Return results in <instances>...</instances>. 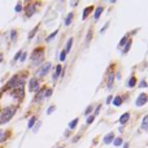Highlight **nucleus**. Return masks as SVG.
Instances as JSON below:
<instances>
[{
	"instance_id": "nucleus-4",
	"label": "nucleus",
	"mask_w": 148,
	"mask_h": 148,
	"mask_svg": "<svg viewBox=\"0 0 148 148\" xmlns=\"http://www.w3.org/2000/svg\"><path fill=\"white\" fill-rule=\"evenodd\" d=\"M51 66H52V64L51 62H45V64L40 68L36 72V74L39 75V77H44L45 74H48V72H50V69H51Z\"/></svg>"
},
{
	"instance_id": "nucleus-27",
	"label": "nucleus",
	"mask_w": 148,
	"mask_h": 148,
	"mask_svg": "<svg viewBox=\"0 0 148 148\" xmlns=\"http://www.w3.org/2000/svg\"><path fill=\"white\" fill-rule=\"evenodd\" d=\"M55 109H56V107H55V105H51V107L48 108V111H47V114H52V113L55 112Z\"/></svg>"
},
{
	"instance_id": "nucleus-2",
	"label": "nucleus",
	"mask_w": 148,
	"mask_h": 148,
	"mask_svg": "<svg viewBox=\"0 0 148 148\" xmlns=\"http://www.w3.org/2000/svg\"><path fill=\"white\" fill-rule=\"evenodd\" d=\"M44 56H43V50L42 48H38L33 52V55H31V60H33V64L34 65H39L40 62L43 61Z\"/></svg>"
},
{
	"instance_id": "nucleus-42",
	"label": "nucleus",
	"mask_w": 148,
	"mask_h": 148,
	"mask_svg": "<svg viewBox=\"0 0 148 148\" xmlns=\"http://www.w3.org/2000/svg\"><path fill=\"white\" fill-rule=\"evenodd\" d=\"M123 148H129V143H125L123 144Z\"/></svg>"
},
{
	"instance_id": "nucleus-39",
	"label": "nucleus",
	"mask_w": 148,
	"mask_h": 148,
	"mask_svg": "<svg viewBox=\"0 0 148 148\" xmlns=\"http://www.w3.org/2000/svg\"><path fill=\"white\" fill-rule=\"evenodd\" d=\"M112 100H113V96H108V99H107V104L112 103Z\"/></svg>"
},
{
	"instance_id": "nucleus-29",
	"label": "nucleus",
	"mask_w": 148,
	"mask_h": 148,
	"mask_svg": "<svg viewBox=\"0 0 148 148\" xmlns=\"http://www.w3.org/2000/svg\"><path fill=\"white\" fill-rule=\"evenodd\" d=\"M91 111H92V105H88L87 108H86V111H84V114H86V116H88V114L91 113Z\"/></svg>"
},
{
	"instance_id": "nucleus-5",
	"label": "nucleus",
	"mask_w": 148,
	"mask_h": 148,
	"mask_svg": "<svg viewBox=\"0 0 148 148\" xmlns=\"http://www.w3.org/2000/svg\"><path fill=\"white\" fill-rule=\"evenodd\" d=\"M29 90L31 91V92H38V90H39V83H38V81H36V78H31L30 79V82H29Z\"/></svg>"
},
{
	"instance_id": "nucleus-40",
	"label": "nucleus",
	"mask_w": 148,
	"mask_h": 148,
	"mask_svg": "<svg viewBox=\"0 0 148 148\" xmlns=\"http://www.w3.org/2000/svg\"><path fill=\"white\" fill-rule=\"evenodd\" d=\"M99 112H100V105L96 108V111H95V114H93V116H96V114H99Z\"/></svg>"
},
{
	"instance_id": "nucleus-22",
	"label": "nucleus",
	"mask_w": 148,
	"mask_h": 148,
	"mask_svg": "<svg viewBox=\"0 0 148 148\" xmlns=\"http://www.w3.org/2000/svg\"><path fill=\"white\" fill-rule=\"evenodd\" d=\"M135 84H136V78L135 77H131L130 81L127 82V86H129V87H134Z\"/></svg>"
},
{
	"instance_id": "nucleus-10",
	"label": "nucleus",
	"mask_w": 148,
	"mask_h": 148,
	"mask_svg": "<svg viewBox=\"0 0 148 148\" xmlns=\"http://www.w3.org/2000/svg\"><path fill=\"white\" fill-rule=\"evenodd\" d=\"M129 120H130V113L126 112V113H123V114L120 117V123H121V125H126Z\"/></svg>"
},
{
	"instance_id": "nucleus-14",
	"label": "nucleus",
	"mask_w": 148,
	"mask_h": 148,
	"mask_svg": "<svg viewBox=\"0 0 148 148\" xmlns=\"http://www.w3.org/2000/svg\"><path fill=\"white\" fill-rule=\"evenodd\" d=\"M113 82H114V74L111 73L108 77V88H112L113 87Z\"/></svg>"
},
{
	"instance_id": "nucleus-23",
	"label": "nucleus",
	"mask_w": 148,
	"mask_h": 148,
	"mask_svg": "<svg viewBox=\"0 0 148 148\" xmlns=\"http://www.w3.org/2000/svg\"><path fill=\"white\" fill-rule=\"evenodd\" d=\"M131 43H132V40H131V39H130V40L126 43V44H125V48H123V53H127L129 52V50L131 48Z\"/></svg>"
},
{
	"instance_id": "nucleus-30",
	"label": "nucleus",
	"mask_w": 148,
	"mask_h": 148,
	"mask_svg": "<svg viewBox=\"0 0 148 148\" xmlns=\"http://www.w3.org/2000/svg\"><path fill=\"white\" fill-rule=\"evenodd\" d=\"M36 31H38V27H34V29H33V31H31V33L29 34V38H30V39L33 38V36H34V35L36 34Z\"/></svg>"
},
{
	"instance_id": "nucleus-34",
	"label": "nucleus",
	"mask_w": 148,
	"mask_h": 148,
	"mask_svg": "<svg viewBox=\"0 0 148 148\" xmlns=\"http://www.w3.org/2000/svg\"><path fill=\"white\" fill-rule=\"evenodd\" d=\"M108 26H109V22H107V23H105V25L103 26V29H101V30H100V33H104V31H105V30L108 29Z\"/></svg>"
},
{
	"instance_id": "nucleus-28",
	"label": "nucleus",
	"mask_w": 148,
	"mask_h": 148,
	"mask_svg": "<svg viewBox=\"0 0 148 148\" xmlns=\"http://www.w3.org/2000/svg\"><path fill=\"white\" fill-rule=\"evenodd\" d=\"M65 59H66V52L62 51V52L60 53V60H61V61H65Z\"/></svg>"
},
{
	"instance_id": "nucleus-26",
	"label": "nucleus",
	"mask_w": 148,
	"mask_h": 148,
	"mask_svg": "<svg viewBox=\"0 0 148 148\" xmlns=\"http://www.w3.org/2000/svg\"><path fill=\"white\" fill-rule=\"evenodd\" d=\"M93 120H95V116H90V117H87V125H91L92 122H93Z\"/></svg>"
},
{
	"instance_id": "nucleus-3",
	"label": "nucleus",
	"mask_w": 148,
	"mask_h": 148,
	"mask_svg": "<svg viewBox=\"0 0 148 148\" xmlns=\"http://www.w3.org/2000/svg\"><path fill=\"white\" fill-rule=\"evenodd\" d=\"M147 103H148V95H147L145 92H142V93L138 96L135 104H136V107H143V105L147 104Z\"/></svg>"
},
{
	"instance_id": "nucleus-6",
	"label": "nucleus",
	"mask_w": 148,
	"mask_h": 148,
	"mask_svg": "<svg viewBox=\"0 0 148 148\" xmlns=\"http://www.w3.org/2000/svg\"><path fill=\"white\" fill-rule=\"evenodd\" d=\"M35 11H36V7L34 4H29L26 7V16H27V17H31V16L35 13Z\"/></svg>"
},
{
	"instance_id": "nucleus-16",
	"label": "nucleus",
	"mask_w": 148,
	"mask_h": 148,
	"mask_svg": "<svg viewBox=\"0 0 148 148\" xmlns=\"http://www.w3.org/2000/svg\"><path fill=\"white\" fill-rule=\"evenodd\" d=\"M112 103H113L116 107H120V105L122 104V97H121V96H116V97L113 99Z\"/></svg>"
},
{
	"instance_id": "nucleus-33",
	"label": "nucleus",
	"mask_w": 148,
	"mask_h": 148,
	"mask_svg": "<svg viewBox=\"0 0 148 148\" xmlns=\"http://www.w3.org/2000/svg\"><path fill=\"white\" fill-rule=\"evenodd\" d=\"M14 9H16V12H21V9H22V5L18 3L17 5H16V8H14Z\"/></svg>"
},
{
	"instance_id": "nucleus-41",
	"label": "nucleus",
	"mask_w": 148,
	"mask_h": 148,
	"mask_svg": "<svg viewBox=\"0 0 148 148\" xmlns=\"http://www.w3.org/2000/svg\"><path fill=\"white\" fill-rule=\"evenodd\" d=\"M78 139H79V136H74V138H73V143H75Z\"/></svg>"
},
{
	"instance_id": "nucleus-35",
	"label": "nucleus",
	"mask_w": 148,
	"mask_h": 148,
	"mask_svg": "<svg viewBox=\"0 0 148 148\" xmlns=\"http://www.w3.org/2000/svg\"><path fill=\"white\" fill-rule=\"evenodd\" d=\"M26 56H27V53H26V52H23V53H22V56H21V59H20V60H21V61L23 62V61H25V60H26Z\"/></svg>"
},
{
	"instance_id": "nucleus-15",
	"label": "nucleus",
	"mask_w": 148,
	"mask_h": 148,
	"mask_svg": "<svg viewBox=\"0 0 148 148\" xmlns=\"http://www.w3.org/2000/svg\"><path fill=\"white\" fill-rule=\"evenodd\" d=\"M57 33H59V30H55V31H53V33H52V34H50L48 36H47V38H45V42H52V40H53V39H55V36H56V35H57Z\"/></svg>"
},
{
	"instance_id": "nucleus-38",
	"label": "nucleus",
	"mask_w": 148,
	"mask_h": 148,
	"mask_svg": "<svg viewBox=\"0 0 148 148\" xmlns=\"http://www.w3.org/2000/svg\"><path fill=\"white\" fill-rule=\"evenodd\" d=\"M114 79H117V81H120V79H121V73H117V74L114 75Z\"/></svg>"
},
{
	"instance_id": "nucleus-7",
	"label": "nucleus",
	"mask_w": 148,
	"mask_h": 148,
	"mask_svg": "<svg viewBox=\"0 0 148 148\" xmlns=\"http://www.w3.org/2000/svg\"><path fill=\"white\" fill-rule=\"evenodd\" d=\"M61 73H62V66L61 65H57L56 69H55V73H53V82L57 81V78L61 75Z\"/></svg>"
},
{
	"instance_id": "nucleus-17",
	"label": "nucleus",
	"mask_w": 148,
	"mask_h": 148,
	"mask_svg": "<svg viewBox=\"0 0 148 148\" xmlns=\"http://www.w3.org/2000/svg\"><path fill=\"white\" fill-rule=\"evenodd\" d=\"M73 16H74V14H73L72 12H70V13H69V14L66 16V18H65V25H66V26H69V25H70V23H72V20H73Z\"/></svg>"
},
{
	"instance_id": "nucleus-24",
	"label": "nucleus",
	"mask_w": 148,
	"mask_h": 148,
	"mask_svg": "<svg viewBox=\"0 0 148 148\" xmlns=\"http://www.w3.org/2000/svg\"><path fill=\"white\" fill-rule=\"evenodd\" d=\"M123 143V140H122V138L120 136V138H116L114 140H113V144L116 145V147H118V145H121Z\"/></svg>"
},
{
	"instance_id": "nucleus-44",
	"label": "nucleus",
	"mask_w": 148,
	"mask_h": 148,
	"mask_svg": "<svg viewBox=\"0 0 148 148\" xmlns=\"http://www.w3.org/2000/svg\"><path fill=\"white\" fill-rule=\"evenodd\" d=\"M60 148H62V147H60Z\"/></svg>"
},
{
	"instance_id": "nucleus-11",
	"label": "nucleus",
	"mask_w": 148,
	"mask_h": 148,
	"mask_svg": "<svg viewBox=\"0 0 148 148\" xmlns=\"http://www.w3.org/2000/svg\"><path fill=\"white\" fill-rule=\"evenodd\" d=\"M45 90H47V88H42V90H38V92H36V96H35V101H40V100H42V99L44 97Z\"/></svg>"
},
{
	"instance_id": "nucleus-8",
	"label": "nucleus",
	"mask_w": 148,
	"mask_h": 148,
	"mask_svg": "<svg viewBox=\"0 0 148 148\" xmlns=\"http://www.w3.org/2000/svg\"><path fill=\"white\" fill-rule=\"evenodd\" d=\"M113 140H114V134L113 132H109V134H107L103 139V142L104 144H109V143H113Z\"/></svg>"
},
{
	"instance_id": "nucleus-1",
	"label": "nucleus",
	"mask_w": 148,
	"mask_h": 148,
	"mask_svg": "<svg viewBox=\"0 0 148 148\" xmlns=\"http://www.w3.org/2000/svg\"><path fill=\"white\" fill-rule=\"evenodd\" d=\"M16 112V108L14 107H9V108H5L4 111L0 114V123H7L8 121H11V118L13 117Z\"/></svg>"
},
{
	"instance_id": "nucleus-19",
	"label": "nucleus",
	"mask_w": 148,
	"mask_h": 148,
	"mask_svg": "<svg viewBox=\"0 0 148 148\" xmlns=\"http://www.w3.org/2000/svg\"><path fill=\"white\" fill-rule=\"evenodd\" d=\"M129 42V36L127 35H125L122 39H121V42H120V44H118V48H122V47L125 45V44H126Z\"/></svg>"
},
{
	"instance_id": "nucleus-37",
	"label": "nucleus",
	"mask_w": 148,
	"mask_h": 148,
	"mask_svg": "<svg viewBox=\"0 0 148 148\" xmlns=\"http://www.w3.org/2000/svg\"><path fill=\"white\" fill-rule=\"evenodd\" d=\"M21 55H22V52H21V51H20V52H17V53H16V56H14V61H16V60H18V59H20V56H21Z\"/></svg>"
},
{
	"instance_id": "nucleus-18",
	"label": "nucleus",
	"mask_w": 148,
	"mask_h": 148,
	"mask_svg": "<svg viewBox=\"0 0 148 148\" xmlns=\"http://www.w3.org/2000/svg\"><path fill=\"white\" fill-rule=\"evenodd\" d=\"M72 44H73V39H72V38H70V39H69V40H68V43H66V48L64 50V51H65L66 53H69L70 51H72Z\"/></svg>"
},
{
	"instance_id": "nucleus-13",
	"label": "nucleus",
	"mask_w": 148,
	"mask_h": 148,
	"mask_svg": "<svg viewBox=\"0 0 148 148\" xmlns=\"http://www.w3.org/2000/svg\"><path fill=\"white\" fill-rule=\"evenodd\" d=\"M93 9V7H87V8H84V11H83V16H82V20H86L88 17V14L92 12Z\"/></svg>"
},
{
	"instance_id": "nucleus-43",
	"label": "nucleus",
	"mask_w": 148,
	"mask_h": 148,
	"mask_svg": "<svg viewBox=\"0 0 148 148\" xmlns=\"http://www.w3.org/2000/svg\"><path fill=\"white\" fill-rule=\"evenodd\" d=\"M2 135H3V131H2V130H0V136H2Z\"/></svg>"
},
{
	"instance_id": "nucleus-32",
	"label": "nucleus",
	"mask_w": 148,
	"mask_h": 148,
	"mask_svg": "<svg viewBox=\"0 0 148 148\" xmlns=\"http://www.w3.org/2000/svg\"><path fill=\"white\" fill-rule=\"evenodd\" d=\"M40 126H42V122H38V125H35V126H34V132H36Z\"/></svg>"
},
{
	"instance_id": "nucleus-31",
	"label": "nucleus",
	"mask_w": 148,
	"mask_h": 148,
	"mask_svg": "<svg viewBox=\"0 0 148 148\" xmlns=\"http://www.w3.org/2000/svg\"><path fill=\"white\" fill-rule=\"evenodd\" d=\"M16 36H17V33H16L14 30H12V33H11V38H12V40H13V42L16 40Z\"/></svg>"
},
{
	"instance_id": "nucleus-12",
	"label": "nucleus",
	"mask_w": 148,
	"mask_h": 148,
	"mask_svg": "<svg viewBox=\"0 0 148 148\" xmlns=\"http://www.w3.org/2000/svg\"><path fill=\"white\" fill-rule=\"evenodd\" d=\"M140 129H142V130H148V114H145L143 117V121H142V125H140Z\"/></svg>"
},
{
	"instance_id": "nucleus-9",
	"label": "nucleus",
	"mask_w": 148,
	"mask_h": 148,
	"mask_svg": "<svg viewBox=\"0 0 148 148\" xmlns=\"http://www.w3.org/2000/svg\"><path fill=\"white\" fill-rule=\"evenodd\" d=\"M103 11H104V7H103V5L96 7V9H95V14H93V18H95V21L99 20V17L101 16V13H103Z\"/></svg>"
},
{
	"instance_id": "nucleus-36",
	"label": "nucleus",
	"mask_w": 148,
	"mask_h": 148,
	"mask_svg": "<svg viewBox=\"0 0 148 148\" xmlns=\"http://www.w3.org/2000/svg\"><path fill=\"white\" fill-rule=\"evenodd\" d=\"M139 86H140L142 88H144V87H147V82H145V81H142V82L139 83Z\"/></svg>"
},
{
	"instance_id": "nucleus-21",
	"label": "nucleus",
	"mask_w": 148,
	"mask_h": 148,
	"mask_svg": "<svg viewBox=\"0 0 148 148\" xmlns=\"http://www.w3.org/2000/svg\"><path fill=\"white\" fill-rule=\"evenodd\" d=\"M78 121H79V120H78V118H74L72 122H70L69 123V129L70 130H73V129H75V126H77V125H78Z\"/></svg>"
},
{
	"instance_id": "nucleus-20",
	"label": "nucleus",
	"mask_w": 148,
	"mask_h": 148,
	"mask_svg": "<svg viewBox=\"0 0 148 148\" xmlns=\"http://www.w3.org/2000/svg\"><path fill=\"white\" fill-rule=\"evenodd\" d=\"M35 122H36V117H35V116H33V117H31V118L29 120V123H27V127H29V129H31V127H33V126H34V125H35Z\"/></svg>"
},
{
	"instance_id": "nucleus-25",
	"label": "nucleus",
	"mask_w": 148,
	"mask_h": 148,
	"mask_svg": "<svg viewBox=\"0 0 148 148\" xmlns=\"http://www.w3.org/2000/svg\"><path fill=\"white\" fill-rule=\"evenodd\" d=\"M52 92H53L52 88H47V90H45V93H44V97H50V96L52 95Z\"/></svg>"
}]
</instances>
